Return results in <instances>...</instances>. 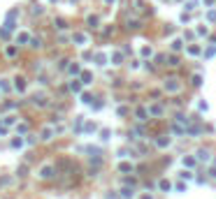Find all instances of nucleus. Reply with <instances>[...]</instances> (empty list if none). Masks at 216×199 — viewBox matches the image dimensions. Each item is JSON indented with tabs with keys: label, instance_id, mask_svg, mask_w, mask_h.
<instances>
[{
	"label": "nucleus",
	"instance_id": "nucleus-4",
	"mask_svg": "<svg viewBox=\"0 0 216 199\" xmlns=\"http://www.w3.org/2000/svg\"><path fill=\"white\" fill-rule=\"evenodd\" d=\"M7 56H9V58H12V56H17V46H9V49H7Z\"/></svg>",
	"mask_w": 216,
	"mask_h": 199
},
{
	"label": "nucleus",
	"instance_id": "nucleus-3",
	"mask_svg": "<svg viewBox=\"0 0 216 199\" xmlns=\"http://www.w3.org/2000/svg\"><path fill=\"white\" fill-rule=\"evenodd\" d=\"M30 46H33V49H40V46H42V40H40V37H33V40H30Z\"/></svg>",
	"mask_w": 216,
	"mask_h": 199
},
{
	"label": "nucleus",
	"instance_id": "nucleus-2",
	"mask_svg": "<svg viewBox=\"0 0 216 199\" xmlns=\"http://www.w3.org/2000/svg\"><path fill=\"white\" fill-rule=\"evenodd\" d=\"M14 88L17 90H26V79H14Z\"/></svg>",
	"mask_w": 216,
	"mask_h": 199
},
{
	"label": "nucleus",
	"instance_id": "nucleus-1",
	"mask_svg": "<svg viewBox=\"0 0 216 199\" xmlns=\"http://www.w3.org/2000/svg\"><path fill=\"white\" fill-rule=\"evenodd\" d=\"M53 174H58V169H56V167H51V165H47V167H42V169H40V178L49 181V178H53Z\"/></svg>",
	"mask_w": 216,
	"mask_h": 199
}]
</instances>
